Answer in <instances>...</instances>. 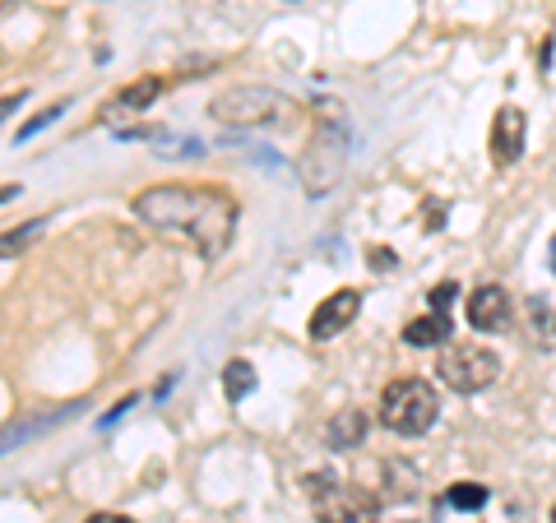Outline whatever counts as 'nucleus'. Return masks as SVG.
<instances>
[{"label": "nucleus", "mask_w": 556, "mask_h": 523, "mask_svg": "<svg viewBox=\"0 0 556 523\" xmlns=\"http://www.w3.org/2000/svg\"><path fill=\"white\" fill-rule=\"evenodd\" d=\"M445 500L455 505V510H482V505H486V492H482V486H455V492H450Z\"/></svg>", "instance_id": "15"}, {"label": "nucleus", "mask_w": 556, "mask_h": 523, "mask_svg": "<svg viewBox=\"0 0 556 523\" xmlns=\"http://www.w3.org/2000/svg\"><path fill=\"white\" fill-rule=\"evenodd\" d=\"M445 339H450V310H431V316L404 324V343L408 347H441Z\"/></svg>", "instance_id": "10"}, {"label": "nucleus", "mask_w": 556, "mask_h": 523, "mask_svg": "<svg viewBox=\"0 0 556 523\" xmlns=\"http://www.w3.org/2000/svg\"><path fill=\"white\" fill-rule=\"evenodd\" d=\"M306 496H311V505H316V519L320 523H376L380 519L376 496H367L353 482L329 477V473L306 477Z\"/></svg>", "instance_id": "4"}, {"label": "nucleus", "mask_w": 556, "mask_h": 523, "mask_svg": "<svg viewBox=\"0 0 556 523\" xmlns=\"http://www.w3.org/2000/svg\"><path fill=\"white\" fill-rule=\"evenodd\" d=\"M357 310H362V292L357 288H339V292H329L325 302L316 306V316H311V339L316 343H329V339H339L348 324L357 320Z\"/></svg>", "instance_id": "6"}, {"label": "nucleus", "mask_w": 556, "mask_h": 523, "mask_svg": "<svg viewBox=\"0 0 556 523\" xmlns=\"http://www.w3.org/2000/svg\"><path fill=\"white\" fill-rule=\"evenodd\" d=\"M159 93H163V79H153V75H149V79H139V84H126V89H121V93L108 102V112H102V116H108V120H116V116H135V112H144Z\"/></svg>", "instance_id": "9"}, {"label": "nucleus", "mask_w": 556, "mask_h": 523, "mask_svg": "<svg viewBox=\"0 0 556 523\" xmlns=\"http://www.w3.org/2000/svg\"><path fill=\"white\" fill-rule=\"evenodd\" d=\"M135 218L149 232H159L172 246L195 251L200 259H218L232 246L237 232V200L218 186H149L144 195H135Z\"/></svg>", "instance_id": "1"}, {"label": "nucleus", "mask_w": 556, "mask_h": 523, "mask_svg": "<svg viewBox=\"0 0 556 523\" xmlns=\"http://www.w3.org/2000/svg\"><path fill=\"white\" fill-rule=\"evenodd\" d=\"M464 316H468V324H473L478 334H501V329L510 324V292L496 288V283H482L473 296H468Z\"/></svg>", "instance_id": "7"}, {"label": "nucleus", "mask_w": 556, "mask_h": 523, "mask_svg": "<svg viewBox=\"0 0 556 523\" xmlns=\"http://www.w3.org/2000/svg\"><path fill=\"white\" fill-rule=\"evenodd\" d=\"M20 102H24V93H10V98H0V120H5L14 107H20Z\"/></svg>", "instance_id": "19"}, {"label": "nucleus", "mask_w": 556, "mask_h": 523, "mask_svg": "<svg viewBox=\"0 0 556 523\" xmlns=\"http://www.w3.org/2000/svg\"><path fill=\"white\" fill-rule=\"evenodd\" d=\"M552 269H556V241H552Z\"/></svg>", "instance_id": "21"}, {"label": "nucleus", "mask_w": 556, "mask_h": 523, "mask_svg": "<svg viewBox=\"0 0 556 523\" xmlns=\"http://www.w3.org/2000/svg\"><path fill=\"white\" fill-rule=\"evenodd\" d=\"M84 523H135V519H126V514H89Z\"/></svg>", "instance_id": "20"}, {"label": "nucleus", "mask_w": 556, "mask_h": 523, "mask_svg": "<svg viewBox=\"0 0 556 523\" xmlns=\"http://www.w3.org/2000/svg\"><path fill=\"white\" fill-rule=\"evenodd\" d=\"M362 441H367V417H362L357 408L334 412V422H329V445H334V449H353Z\"/></svg>", "instance_id": "11"}, {"label": "nucleus", "mask_w": 556, "mask_h": 523, "mask_svg": "<svg viewBox=\"0 0 556 523\" xmlns=\"http://www.w3.org/2000/svg\"><path fill=\"white\" fill-rule=\"evenodd\" d=\"M56 116H61V107H47L42 116H33V120H28V126L20 130V139H33V135H38L42 126H51V120H56Z\"/></svg>", "instance_id": "16"}, {"label": "nucleus", "mask_w": 556, "mask_h": 523, "mask_svg": "<svg viewBox=\"0 0 556 523\" xmlns=\"http://www.w3.org/2000/svg\"><path fill=\"white\" fill-rule=\"evenodd\" d=\"M450 302H455V283H441L431 292V310H450Z\"/></svg>", "instance_id": "17"}, {"label": "nucleus", "mask_w": 556, "mask_h": 523, "mask_svg": "<svg viewBox=\"0 0 556 523\" xmlns=\"http://www.w3.org/2000/svg\"><path fill=\"white\" fill-rule=\"evenodd\" d=\"M525 135H529V120L519 107H501L492 120V163L496 167H515L525 158Z\"/></svg>", "instance_id": "8"}, {"label": "nucleus", "mask_w": 556, "mask_h": 523, "mask_svg": "<svg viewBox=\"0 0 556 523\" xmlns=\"http://www.w3.org/2000/svg\"><path fill=\"white\" fill-rule=\"evenodd\" d=\"M255 390V366L251 361H228V371H223V394H228V404H241Z\"/></svg>", "instance_id": "13"}, {"label": "nucleus", "mask_w": 556, "mask_h": 523, "mask_svg": "<svg viewBox=\"0 0 556 523\" xmlns=\"http://www.w3.org/2000/svg\"><path fill=\"white\" fill-rule=\"evenodd\" d=\"M437 375H441V385L455 394H482L486 385H496L501 357L482 343H445L437 357Z\"/></svg>", "instance_id": "3"}, {"label": "nucleus", "mask_w": 556, "mask_h": 523, "mask_svg": "<svg viewBox=\"0 0 556 523\" xmlns=\"http://www.w3.org/2000/svg\"><path fill=\"white\" fill-rule=\"evenodd\" d=\"M441 417V394L427 380H390L380 394V422L394 435H427Z\"/></svg>", "instance_id": "2"}, {"label": "nucleus", "mask_w": 556, "mask_h": 523, "mask_svg": "<svg viewBox=\"0 0 556 523\" xmlns=\"http://www.w3.org/2000/svg\"><path fill=\"white\" fill-rule=\"evenodd\" d=\"M288 112V98H278L269 89H232L214 102L218 120H232V126H265V120H278Z\"/></svg>", "instance_id": "5"}, {"label": "nucleus", "mask_w": 556, "mask_h": 523, "mask_svg": "<svg viewBox=\"0 0 556 523\" xmlns=\"http://www.w3.org/2000/svg\"><path fill=\"white\" fill-rule=\"evenodd\" d=\"M525 329H529V339H533V343L556 347V316L547 310V302H538V296L525 306Z\"/></svg>", "instance_id": "12"}, {"label": "nucleus", "mask_w": 556, "mask_h": 523, "mask_svg": "<svg viewBox=\"0 0 556 523\" xmlns=\"http://www.w3.org/2000/svg\"><path fill=\"white\" fill-rule=\"evenodd\" d=\"M552 523H556V505H552Z\"/></svg>", "instance_id": "22"}, {"label": "nucleus", "mask_w": 556, "mask_h": 523, "mask_svg": "<svg viewBox=\"0 0 556 523\" xmlns=\"http://www.w3.org/2000/svg\"><path fill=\"white\" fill-rule=\"evenodd\" d=\"M371 269H394V251H371Z\"/></svg>", "instance_id": "18"}, {"label": "nucleus", "mask_w": 556, "mask_h": 523, "mask_svg": "<svg viewBox=\"0 0 556 523\" xmlns=\"http://www.w3.org/2000/svg\"><path fill=\"white\" fill-rule=\"evenodd\" d=\"M42 222L47 218H33V222H24V228H10V232H0V259H14V255H24L33 241L42 237Z\"/></svg>", "instance_id": "14"}]
</instances>
